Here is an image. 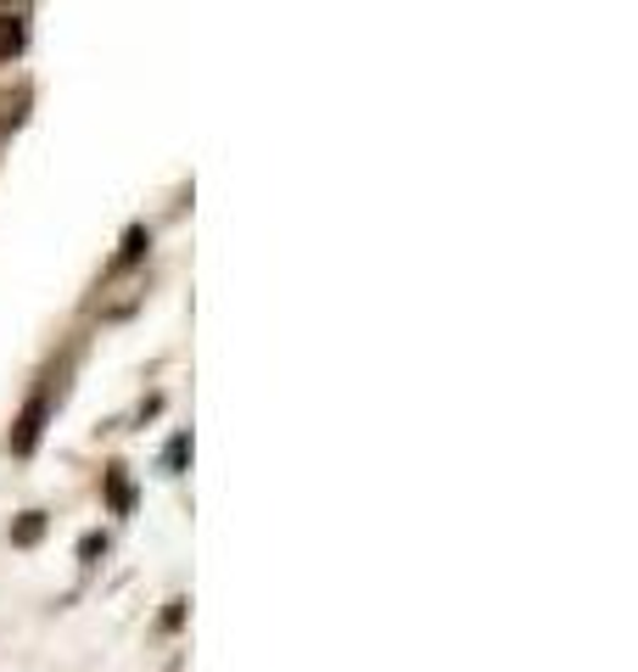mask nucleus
Here are the masks:
<instances>
[{
    "instance_id": "3",
    "label": "nucleus",
    "mask_w": 638,
    "mask_h": 672,
    "mask_svg": "<svg viewBox=\"0 0 638 672\" xmlns=\"http://www.w3.org/2000/svg\"><path fill=\"white\" fill-rule=\"evenodd\" d=\"M23 51V18H0V62H12Z\"/></svg>"
},
{
    "instance_id": "5",
    "label": "nucleus",
    "mask_w": 638,
    "mask_h": 672,
    "mask_svg": "<svg viewBox=\"0 0 638 672\" xmlns=\"http://www.w3.org/2000/svg\"><path fill=\"white\" fill-rule=\"evenodd\" d=\"M185 454H190V438L179 431V438L169 443V454H163V465H169V471H179V465H185Z\"/></svg>"
},
{
    "instance_id": "8",
    "label": "nucleus",
    "mask_w": 638,
    "mask_h": 672,
    "mask_svg": "<svg viewBox=\"0 0 638 672\" xmlns=\"http://www.w3.org/2000/svg\"><path fill=\"white\" fill-rule=\"evenodd\" d=\"M179 622H185V600H174V605H169V611H163V628H169V634H174V628H179Z\"/></svg>"
},
{
    "instance_id": "6",
    "label": "nucleus",
    "mask_w": 638,
    "mask_h": 672,
    "mask_svg": "<svg viewBox=\"0 0 638 672\" xmlns=\"http://www.w3.org/2000/svg\"><path fill=\"white\" fill-rule=\"evenodd\" d=\"M140 247H146V230H129V242H124V258H118V269H124V264H135V258H140Z\"/></svg>"
},
{
    "instance_id": "1",
    "label": "nucleus",
    "mask_w": 638,
    "mask_h": 672,
    "mask_svg": "<svg viewBox=\"0 0 638 672\" xmlns=\"http://www.w3.org/2000/svg\"><path fill=\"white\" fill-rule=\"evenodd\" d=\"M45 415H51V404H45V393L23 404V415H18V426H12V438H7V443H12V454H34L39 431H45Z\"/></svg>"
},
{
    "instance_id": "4",
    "label": "nucleus",
    "mask_w": 638,
    "mask_h": 672,
    "mask_svg": "<svg viewBox=\"0 0 638 672\" xmlns=\"http://www.w3.org/2000/svg\"><path fill=\"white\" fill-rule=\"evenodd\" d=\"M39 533H45V515H39V510H28V515L12 526V544H18V549H28V544H39Z\"/></svg>"
},
{
    "instance_id": "2",
    "label": "nucleus",
    "mask_w": 638,
    "mask_h": 672,
    "mask_svg": "<svg viewBox=\"0 0 638 672\" xmlns=\"http://www.w3.org/2000/svg\"><path fill=\"white\" fill-rule=\"evenodd\" d=\"M107 499H113V510H118V515H129V510H135V488H129L124 465H107Z\"/></svg>"
},
{
    "instance_id": "7",
    "label": "nucleus",
    "mask_w": 638,
    "mask_h": 672,
    "mask_svg": "<svg viewBox=\"0 0 638 672\" xmlns=\"http://www.w3.org/2000/svg\"><path fill=\"white\" fill-rule=\"evenodd\" d=\"M102 549H107V538H102V533H90V538L79 544V560L90 566V560H95V555H102Z\"/></svg>"
}]
</instances>
